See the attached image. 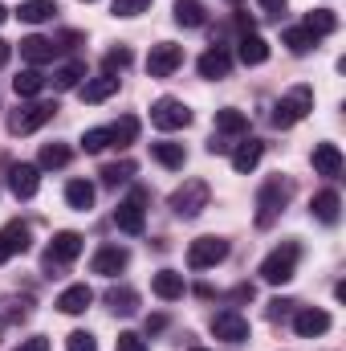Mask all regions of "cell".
<instances>
[{
	"label": "cell",
	"mask_w": 346,
	"mask_h": 351,
	"mask_svg": "<svg viewBox=\"0 0 346 351\" xmlns=\"http://www.w3.org/2000/svg\"><path fill=\"white\" fill-rule=\"evenodd\" d=\"M310 110H314V86H293L289 94L277 98V106H273V127L289 131V127H297Z\"/></svg>",
	"instance_id": "1"
},
{
	"label": "cell",
	"mask_w": 346,
	"mask_h": 351,
	"mask_svg": "<svg viewBox=\"0 0 346 351\" xmlns=\"http://www.w3.org/2000/svg\"><path fill=\"white\" fill-rule=\"evenodd\" d=\"M289 196H293V184L281 180V176H269V180L261 184V192H257V225L261 229L273 225V217L289 204Z\"/></svg>",
	"instance_id": "2"
},
{
	"label": "cell",
	"mask_w": 346,
	"mask_h": 351,
	"mask_svg": "<svg viewBox=\"0 0 346 351\" xmlns=\"http://www.w3.org/2000/svg\"><path fill=\"white\" fill-rule=\"evenodd\" d=\"M297 258H302L297 241H281V245L261 262V278H265L269 286H285V282L297 274Z\"/></svg>",
	"instance_id": "3"
},
{
	"label": "cell",
	"mask_w": 346,
	"mask_h": 351,
	"mask_svg": "<svg viewBox=\"0 0 346 351\" xmlns=\"http://www.w3.org/2000/svg\"><path fill=\"white\" fill-rule=\"evenodd\" d=\"M208 208V184L204 180H183L179 188L172 192V213L179 221H191Z\"/></svg>",
	"instance_id": "4"
},
{
	"label": "cell",
	"mask_w": 346,
	"mask_h": 351,
	"mask_svg": "<svg viewBox=\"0 0 346 351\" xmlns=\"http://www.w3.org/2000/svg\"><path fill=\"white\" fill-rule=\"evenodd\" d=\"M53 114H57L53 102H25V106H16V110L8 114V131H12V135H33V131H41Z\"/></svg>",
	"instance_id": "5"
},
{
	"label": "cell",
	"mask_w": 346,
	"mask_h": 351,
	"mask_svg": "<svg viewBox=\"0 0 346 351\" xmlns=\"http://www.w3.org/2000/svg\"><path fill=\"white\" fill-rule=\"evenodd\" d=\"M147 192L143 188H135L127 200H118V208H114V225L127 233V237H139L143 229H147Z\"/></svg>",
	"instance_id": "6"
},
{
	"label": "cell",
	"mask_w": 346,
	"mask_h": 351,
	"mask_svg": "<svg viewBox=\"0 0 346 351\" xmlns=\"http://www.w3.org/2000/svg\"><path fill=\"white\" fill-rule=\"evenodd\" d=\"M228 258V241L224 237H196L187 245V265L191 269H212Z\"/></svg>",
	"instance_id": "7"
},
{
	"label": "cell",
	"mask_w": 346,
	"mask_h": 351,
	"mask_svg": "<svg viewBox=\"0 0 346 351\" xmlns=\"http://www.w3.org/2000/svg\"><path fill=\"white\" fill-rule=\"evenodd\" d=\"M151 123L159 131H183L191 123V110L179 102V98H155L151 102Z\"/></svg>",
	"instance_id": "8"
},
{
	"label": "cell",
	"mask_w": 346,
	"mask_h": 351,
	"mask_svg": "<svg viewBox=\"0 0 346 351\" xmlns=\"http://www.w3.org/2000/svg\"><path fill=\"white\" fill-rule=\"evenodd\" d=\"M179 66H183V49H179L175 41L151 45V53H147V74H151V78H172Z\"/></svg>",
	"instance_id": "9"
},
{
	"label": "cell",
	"mask_w": 346,
	"mask_h": 351,
	"mask_svg": "<svg viewBox=\"0 0 346 351\" xmlns=\"http://www.w3.org/2000/svg\"><path fill=\"white\" fill-rule=\"evenodd\" d=\"M82 250H86L82 233H74V229H62V233H53V241H49V250H45V265L53 269V265L74 262V258H78Z\"/></svg>",
	"instance_id": "10"
},
{
	"label": "cell",
	"mask_w": 346,
	"mask_h": 351,
	"mask_svg": "<svg viewBox=\"0 0 346 351\" xmlns=\"http://www.w3.org/2000/svg\"><path fill=\"white\" fill-rule=\"evenodd\" d=\"M212 335L224 339V343H245L249 339V319L237 315V311H220V315H212Z\"/></svg>",
	"instance_id": "11"
},
{
	"label": "cell",
	"mask_w": 346,
	"mask_h": 351,
	"mask_svg": "<svg viewBox=\"0 0 346 351\" xmlns=\"http://www.w3.org/2000/svg\"><path fill=\"white\" fill-rule=\"evenodd\" d=\"M8 188H12L16 200L37 196V188H41V168H37V164H12V168H8Z\"/></svg>",
	"instance_id": "12"
},
{
	"label": "cell",
	"mask_w": 346,
	"mask_h": 351,
	"mask_svg": "<svg viewBox=\"0 0 346 351\" xmlns=\"http://www.w3.org/2000/svg\"><path fill=\"white\" fill-rule=\"evenodd\" d=\"M127 262H131V254H127L122 245H102V250L94 254L90 269H94V274H102V278H114V274H122V269H127Z\"/></svg>",
	"instance_id": "13"
},
{
	"label": "cell",
	"mask_w": 346,
	"mask_h": 351,
	"mask_svg": "<svg viewBox=\"0 0 346 351\" xmlns=\"http://www.w3.org/2000/svg\"><path fill=\"white\" fill-rule=\"evenodd\" d=\"M293 331H297L302 339L326 335V331H330V315H326V311H318V306H306V311H297V315H293Z\"/></svg>",
	"instance_id": "14"
},
{
	"label": "cell",
	"mask_w": 346,
	"mask_h": 351,
	"mask_svg": "<svg viewBox=\"0 0 346 351\" xmlns=\"http://www.w3.org/2000/svg\"><path fill=\"white\" fill-rule=\"evenodd\" d=\"M310 213H314L322 225H338V217H343V196H338L334 188H326V192H318V196L310 200Z\"/></svg>",
	"instance_id": "15"
},
{
	"label": "cell",
	"mask_w": 346,
	"mask_h": 351,
	"mask_svg": "<svg viewBox=\"0 0 346 351\" xmlns=\"http://www.w3.org/2000/svg\"><path fill=\"white\" fill-rule=\"evenodd\" d=\"M90 302H94V290H90L86 282H78V286H66V290L57 294V311H62V315H82Z\"/></svg>",
	"instance_id": "16"
},
{
	"label": "cell",
	"mask_w": 346,
	"mask_h": 351,
	"mask_svg": "<svg viewBox=\"0 0 346 351\" xmlns=\"http://www.w3.org/2000/svg\"><path fill=\"white\" fill-rule=\"evenodd\" d=\"M151 290H155V298H163V302H175V298H183L187 282H183V274H175V269H159V274L151 278Z\"/></svg>",
	"instance_id": "17"
},
{
	"label": "cell",
	"mask_w": 346,
	"mask_h": 351,
	"mask_svg": "<svg viewBox=\"0 0 346 351\" xmlns=\"http://www.w3.org/2000/svg\"><path fill=\"white\" fill-rule=\"evenodd\" d=\"M57 49H62V45H53L49 37H25V41H21V58H25L29 66H45V62H53Z\"/></svg>",
	"instance_id": "18"
},
{
	"label": "cell",
	"mask_w": 346,
	"mask_h": 351,
	"mask_svg": "<svg viewBox=\"0 0 346 351\" xmlns=\"http://www.w3.org/2000/svg\"><path fill=\"white\" fill-rule=\"evenodd\" d=\"M196 70H200V78H228V70H232V58L216 45V49H208L200 62H196Z\"/></svg>",
	"instance_id": "19"
},
{
	"label": "cell",
	"mask_w": 346,
	"mask_h": 351,
	"mask_svg": "<svg viewBox=\"0 0 346 351\" xmlns=\"http://www.w3.org/2000/svg\"><path fill=\"white\" fill-rule=\"evenodd\" d=\"M314 172L318 176H338L343 172V152H338V143H318V147H314Z\"/></svg>",
	"instance_id": "20"
},
{
	"label": "cell",
	"mask_w": 346,
	"mask_h": 351,
	"mask_svg": "<svg viewBox=\"0 0 346 351\" xmlns=\"http://www.w3.org/2000/svg\"><path fill=\"white\" fill-rule=\"evenodd\" d=\"M0 245H4V254H8V258L29 254V225H21V221L4 225V229H0Z\"/></svg>",
	"instance_id": "21"
},
{
	"label": "cell",
	"mask_w": 346,
	"mask_h": 351,
	"mask_svg": "<svg viewBox=\"0 0 346 351\" xmlns=\"http://www.w3.org/2000/svg\"><path fill=\"white\" fill-rule=\"evenodd\" d=\"M237 58H241L245 66H265V62H269V45H265V37L245 33V37H241V45H237Z\"/></svg>",
	"instance_id": "22"
},
{
	"label": "cell",
	"mask_w": 346,
	"mask_h": 351,
	"mask_svg": "<svg viewBox=\"0 0 346 351\" xmlns=\"http://www.w3.org/2000/svg\"><path fill=\"white\" fill-rule=\"evenodd\" d=\"M66 204H70L74 213H90V208H94V184H90V180H70V184H66Z\"/></svg>",
	"instance_id": "23"
},
{
	"label": "cell",
	"mask_w": 346,
	"mask_h": 351,
	"mask_svg": "<svg viewBox=\"0 0 346 351\" xmlns=\"http://www.w3.org/2000/svg\"><path fill=\"white\" fill-rule=\"evenodd\" d=\"M106 306H110L114 315H135V311H139V294H135L131 286H110V290H106Z\"/></svg>",
	"instance_id": "24"
},
{
	"label": "cell",
	"mask_w": 346,
	"mask_h": 351,
	"mask_svg": "<svg viewBox=\"0 0 346 351\" xmlns=\"http://www.w3.org/2000/svg\"><path fill=\"white\" fill-rule=\"evenodd\" d=\"M261 156H265V143H261V139H249V143H241V147L232 152V168H237L241 176L253 172V168L261 164Z\"/></svg>",
	"instance_id": "25"
},
{
	"label": "cell",
	"mask_w": 346,
	"mask_h": 351,
	"mask_svg": "<svg viewBox=\"0 0 346 351\" xmlns=\"http://www.w3.org/2000/svg\"><path fill=\"white\" fill-rule=\"evenodd\" d=\"M216 131H224V135H245V131H249V114L224 106V110H216Z\"/></svg>",
	"instance_id": "26"
},
{
	"label": "cell",
	"mask_w": 346,
	"mask_h": 351,
	"mask_svg": "<svg viewBox=\"0 0 346 351\" xmlns=\"http://www.w3.org/2000/svg\"><path fill=\"white\" fill-rule=\"evenodd\" d=\"M208 16H204V4L200 0H175V25L183 29H200Z\"/></svg>",
	"instance_id": "27"
},
{
	"label": "cell",
	"mask_w": 346,
	"mask_h": 351,
	"mask_svg": "<svg viewBox=\"0 0 346 351\" xmlns=\"http://www.w3.org/2000/svg\"><path fill=\"white\" fill-rule=\"evenodd\" d=\"M151 156H155L163 168H172V172L187 164V152H183V143H168V139H163V143H151Z\"/></svg>",
	"instance_id": "28"
},
{
	"label": "cell",
	"mask_w": 346,
	"mask_h": 351,
	"mask_svg": "<svg viewBox=\"0 0 346 351\" xmlns=\"http://www.w3.org/2000/svg\"><path fill=\"white\" fill-rule=\"evenodd\" d=\"M118 90V78L114 74H102V78H90L86 86H82V102H106L110 94Z\"/></svg>",
	"instance_id": "29"
},
{
	"label": "cell",
	"mask_w": 346,
	"mask_h": 351,
	"mask_svg": "<svg viewBox=\"0 0 346 351\" xmlns=\"http://www.w3.org/2000/svg\"><path fill=\"white\" fill-rule=\"evenodd\" d=\"M135 139H139V119H135V114H122V119L110 127V143H114V147H131Z\"/></svg>",
	"instance_id": "30"
},
{
	"label": "cell",
	"mask_w": 346,
	"mask_h": 351,
	"mask_svg": "<svg viewBox=\"0 0 346 351\" xmlns=\"http://www.w3.org/2000/svg\"><path fill=\"white\" fill-rule=\"evenodd\" d=\"M302 29H310L314 37H326V33H334V29H338V16H334L330 8H314V12L306 16V25H302Z\"/></svg>",
	"instance_id": "31"
},
{
	"label": "cell",
	"mask_w": 346,
	"mask_h": 351,
	"mask_svg": "<svg viewBox=\"0 0 346 351\" xmlns=\"http://www.w3.org/2000/svg\"><path fill=\"white\" fill-rule=\"evenodd\" d=\"M53 12H57V0H25L21 4V21H29V25H41Z\"/></svg>",
	"instance_id": "32"
},
{
	"label": "cell",
	"mask_w": 346,
	"mask_h": 351,
	"mask_svg": "<svg viewBox=\"0 0 346 351\" xmlns=\"http://www.w3.org/2000/svg\"><path fill=\"white\" fill-rule=\"evenodd\" d=\"M12 90H16V98H37V94L45 90V78H41L37 70H21V74L12 78Z\"/></svg>",
	"instance_id": "33"
},
{
	"label": "cell",
	"mask_w": 346,
	"mask_h": 351,
	"mask_svg": "<svg viewBox=\"0 0 346 351\" xmlns=\"http://www.w3.org/2000/svg\"><path fill=\"white\" fill-rule=\"evenodd\" d=\"M281 41L289 45V53H310V49L318 45V37H314L310 29H302V25H297V29H285V37H281Z\"/></svg>",
	"instance_id": "34"
},
{
	"label": "cell",
	"mask_w": 346,
	"mask_h": 351,
	"mask_svg": "<svg viewBox=\"0 0 346 351\" xmlns=\"http://www.w3.org/2000/svg\"><path fill=\"white\" fill-rule=\"evenodd\" d=\"M70 156H74V152H70L66 143H45V147H41V164H37V168H49V172H53V168H66V164H70Z\"/></svg>",
	"instance_id": "35"
},
{
	"label": "cell",
	"mask_w": 346,
	"mask_h": 351,
	"mask_svg": "<svg viewBox=\"0 0 346 351\" xmlns=\"http://www.w3.org/2000/svg\"><path fill=\"white\" fill-rule=\"evenodd\" d=\"M131 176H135V164H131V160H118V164H106V168H102V184H106V188H118V184H127Z\"/></svg>",
	"instance_id": "36"
},
{
	"label": "cell",
	"mask_w": 346,
	"mask_h": 351,
	"mask_svg": "<svg viewBox=\"0 0 346 351\" xmlns=\"http://www.w3.org/2000/svg\"><path fill=\"white\" fill-rule=\"evenodd\" d=\"M82 74H86V70H82L78 62L62 66V70L53 74V90H78V86H82Z\"/></svg>",
	"instance_id": "37"
},
{
	"label": "cell",
	"mask_w": 346,
	"mask_h": 351,
	"mask_svg": "<svg viewBox=\"0 0 346 351\" xmlns=\"http://www.w3.org/2000/svg\"><path fill=\"white\" fill-rule=\"evenodd\" d=\"M82 147H86L90 156L106 152V147H110V127H90L86 135H82Z\"/></svg>",
	"instance_id": "38"
},
{
	"label": "cell",
	"mask_w": 346,
	"mask_h": 351,
	"mask_svg": "<svg viewBox=\"0 0 346 351\" xmlns=\"http://www.w3.org/2000/svg\"><path fill=\"white\" fill-rule=\"evenodd\" d=\"M102 66H106V74H122V70L131 66V49H127V45H118V49H110V53L102 58Z\"/></svg>",
	"instance_id": "39"
},
{
	"label": "cell",
	"mask_w": 346,
	"mask_h": 351,
	"mask_svg": "<svg viewBox=\"0 0 346 351\" xmlns=\"http://www.w3.org/2000/svg\"><path fill=\"white\" fill-rule=\"evenodd\" d=\"M151 8V0H114V16H139V12H147Z\"/></svg>",
	"instance_id": "40"
},
{
	"label": "cell",
	"mask_w": 346,
	"mask_h": 351,
	"mask_svg": "<svg viewBox=\"0 0 346 351\" xmlns=\"http://www.w3.org/2000/svg\"><path fill=\"white\" fill-rule=\"evenodd\" d=\"M66 351H98V343H94V335H90V331H70Z\"/></svg>",
	"instance_id": "41"
},
{
	"label": "cell",
	"mask_w": 346,
	"mask_h": 351,
	"mask_svg": "<svg viewBox=\"0 0 346 351\" xmlns=\"http://www.w3.org/2000/svg\"><path fill=\"white\" fill-rule=\"evenodd\" d=\"M114 351H147V339L135 335V331H122V335L114 339Z\"/></svg>",
	"instance_id": "42"
},
{
	"label": "cell",
	"mask_w": 346,
	"mask_h": 351,
	"mask_svg": "<svg viewBox=\"0 0 346 351\" xmlns=\"http://www.w3.org/2000/svg\"><path fill=\"white\" fill-rule=\"evenodd\" d=\"M12 351H49V339L45 335H33V339H21Z\"/></svg>",
	"instance_id": "43"
},
{
	"label": "cell",
	"mask_w": 346,
	"mask_h": 351,
	"mask_svg": "<svg viewBox=\"0 0 346 351\" xmlns=\"http://www.w3.org/2000/svg\"><path fill=\"white\" fill-rule=\"evenodd\" d=\"M289 306H293V302H285V298H273V302H269V319H281Z\"/></svg>",
	"instance_id": "44"
},
{
	"label": "cell",
	"mask_w": 346,
	"mask_h": 351,
	"mask_svg": "<svg viewBox=\"0 0 346 351\" xmlns=\"http://www.w3.org/2000/svg\"><path fill=\"white\" fill-rule=\"evenodd\" d=\"M261 8H265L269 16H281V12H285V0H261Z\"/></svg>",
	"instance_id": "45"
},
{
	"label": "cell",
	"mask_w": 346,
	"mask_h": 351,
	"mask_svg": "<svg viewBox=\"0 0 346 351\" xmlns=\"http://www.w3.org/2000/svg\"><path fill=\"white\" fill-rule=\"evenodd\" d=\"M163 327H168V319H163V315H151V319H147V331H163Z\"/></svg>",
	"instance_id": "46"
},
{
	"label": "cell",
	"mask_w": 346,
	"mask_h": 351,
	"mask_svg": "<svg viewBox=\"0 0 346 351\" xmlns=\"http://www.w3.org/2000/svg\"><path fill=\"white\" fill-rule=\"evenodd\" d=\"M8 58H12V45H8V41L0 37V66H8Z\"/></svg>",
	"instance_id": "47"
},
{
	"label": "cell",
	"mask_w": 346,
	"mask_h": 351,
	"mask_svg": "<svg viewBox=\"0 0 346 351\" xmlns=\"http://www.w3.org/2000/svg\"><path fill=\"white\" fill-rule=\"evenodd\" d=\"M4 21H8V8H4V4H0V25H4Z\"/></svg>",
	"instance_id": "48"
},
{
	"label": "cell",
	"mask_w": 346,
	"mask_h": 351,
	"mask_svg": "<svg viewBox=\"0 0 346 351\" xmlns=\"http://www.w3.org/2000/svg\"><path fill=\"white\" fill-rule=\"evenodd\" d=\"M0 262H8V254H4V245H0Z\"/></svg>",
	"instance_id": "49"
},
{
	"label": "cell",
	"mask_w": 346,
	"mask_h": 351,
	"mask_svg": "<svg viewBox=\"0 0 346 351\" xmlns=\"http://www.w3.org/2000/svg\"><path fill=\"white\" fill-rule=\"evenodd\" d=\"M191 351H204V348H191Z\"/></svg>",
	"instance_id": "50"
},
{
	"label": "cell",
	"mask_w": 346,
	"mask_h": 351,
	"mask_svg": "<svg viewBox=\"0 0 346 351\" xmlns=\"http://www.w3.org/2000/svg\"><path fill=\"white\" fill-rule=\"evenodd\" d=\"M82 4H90V0H82Z\"/></svg>",
	"instance_id": "51"
}]
</instances>
